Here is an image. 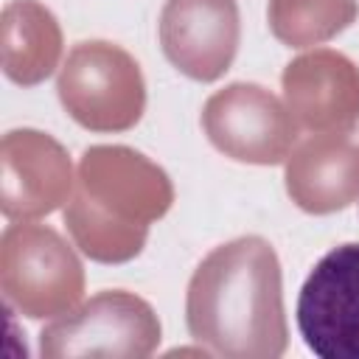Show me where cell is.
Masks as SVG:
<instances>
[{
    "mask_svg": "<svg viewBox=\"0 0 359 359\" xmlns=\"http://www.w3.org/2000/svg\"><path fill=\"white\" fill-rule=\"evenodd\" d=\"M297 331L320 359H359V244L328 250L297 294Z\"/></svg>",
    "mask_w": 359,
    "mask_h": 359,
    "instance_id": "1",
    "label": "cell"
}]
</instances>
